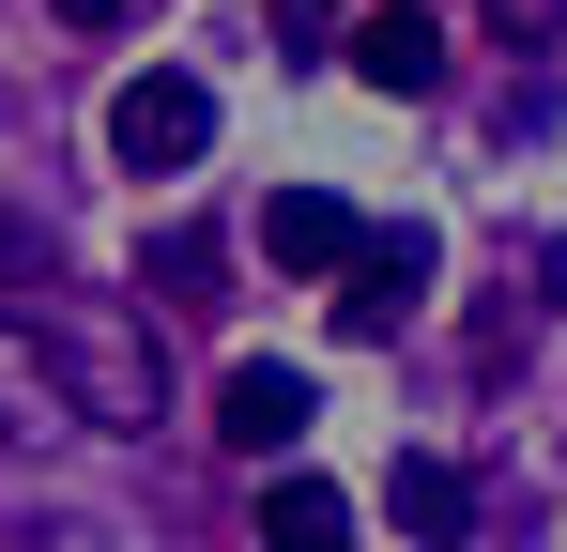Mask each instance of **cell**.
I'll return each mask as SVG.
<instances>
[{
    "label": "cell",
    "mask_w": 567,
    "mask_h": 552,
    "mask_svg": "<svg viewBox=\"0 0 567 552\" xmlns=\"http://www.w3.org/2000/svg\"><path fill=\"white\" fill-rule=\"evenodd\" d=\"M537 292H553V307H567V231H553V246H537Z\"/></svg>",
    "instance_id": "obj_13"
},
{
    "label": "cell",
    "mask_w": 567,
    "mask_h": 552,
    "mask_svg": "<svg viewBox=\"0 0 567 552\" xmlns=\"http://www.w3.org/2000/svg\"><path fill=\"white\" fill-rule=\"evenodd\" d=\"M307 430H322V384H307L291 354H246L230 384H215V446H246L261 476H277V460L307 446Z\"/></svg>",
    "instance_id": "obj_3"
},
{
    "label": "cell",
    "mask_w": 567,
    "mask_h": 552,
    "mask_svg": "<svg viewBox=\"0 0 567 552\" xmlns=\"http://www.w3.org/2000/svg\"><path fill=\"white\" fill-rule=\"evenodd\" d=\"M47 354H62V399H78V415H107V430H154V415H169V368H154V338H138V323H62Z\"/></svg>",
    "instance_id": "obj_2"
},
{
    "label": "cell",
    "mask_w": 567,
    "mask_h": 552,
    "mask_svg": "<svg viewBox=\"0 0 567 552\" xmlns=\"http://www.w3.org/2000/svg\"><path fill=\"white\" fill-rule=\"evenodd\" d=\"M353 78H369V92H399V108H430V92H445V31H430L414 0H383L369 31H353Z\"/></svg>",
    "instance_id": "obj_8"
},
{
    "label": "cell",
    "mask_w": 567,
    "mask_h": 552,
    "mask_svg": "<svg viewBox=\"0 0 567 552\" xmlns=\"http://www.w3.org/2000/svg\"><path fill=\"white\" fill-rule=\"evenodd\" d=\"M430 276H445V246H430V215H399V231H369V246H353V276H338V338H399V323L430 307Z\"/></svg>",
    "instance_id": "obj_4"
},
{
    "label": "cell",
    "mask_w": 567,
    "mask_h": 552,
    "mask_svg": "<svg viewBox=\"0 0 567 552\" xmlns=\"http://www.w3.org/2000/svg\"><path fill=\"white\" fill-rule=\"evenodd\" d=\"M47 16H62V31H123L138 0H47Z\"/></svg>",
    "instance_id": "obj_11"
},
{
    "label": "cell",
    "mask_w": 567,
    "mask_h": 552,
    "mask_svg": "<svg viewBox=\"0 0 567 552\" xmlns=\"http://www.w3.org/2000/svg\"><path fill=\"white\" fill-rule=\"evenodd\" d=\"M261 552H353V507H338L307 460H277V476H261Z\"/></svg>",
    "instance_id": "obj_9"
},
{
    "label": "cell",
    "mask_w": 567,
    "mask_h": 552,
    "mask_svg": "<svg viewBox=\"0 0 567 552\" xmlns=\"http://www.w3.org/2000/svg\"><path fill=\"white\" fill-rule=\"evenodd\" d=\"M78 430V399H62V354L31 338V323H0V446H62Z\"/></svg>",
    "instance_id": "obj_7"
},
{
    "label": "cell",
    "mask_w": 567,
    "mask_h": 552,
    "mask_svg": "<svg viewBox=\"0 0 567 552\" xmlns=\"http://www.w3.org/2000/svg\"><path fill=\"white\" fill-rule=\"evenodd\" d=\"M138 292H154V323H185V307H215V246H199V231H169V246L138 262Z\"/></svg>",
    "instance_id": "obj_10"
},
{
    "label": "cell",
    "mask_w": 567,
    "mask_h": 552,
    "mask_svg": "<svg viewBox=\"0 0 567 552\" xmlns=\"http://www.w3.org/2000/svg\"><path fill=\"white\" fill-rule=\"evenodd\" d=\"M491 16H506V31H567V0H491Z\"/></svg>",
    "instance_id": "obj_12"
},
{
    "label": "cell",
    "mask_w": 567,
    "mask_h": 552,
    "mask_svg": "<svg viewBox=\"0 0 567 552\" xmlns=\"http://www.w3.org/2000/svg\"><path fill=\"white\" fill-rule=\"evenodd\" d=\"M383 522H399V552H475V476L430 460V446H399L383 460Z\"/></svg>",
    "instance_id": "obj_6"
},
{
    "label": "cell",
    "mask_w": 567,
    "mask_h": 552,
    "mask_svg": "<svg viewBox=\"0 0 567 552\" xmlns=\"http://www.w3.org/2000/svg\"><path fill=\"white\" fill-rule=\"evenodd\" d=\"M107 154H123L138 184L199 170V154H215V92H199L185 62H154V78H123V92H107Z\"/></svg>",
    "instance_id": "obj_1"
},
{
    "label": "cell",
    "mask_w": 567,
    "mask_h": 552,
    "mask_svg": "<svg viewBox=\"0 0 567 552\" xmlns=\"http://www.w3.org/2000/svg\"><path fill=\"white\" fill-rule=\"evenodd\" d=\"M353 246H369V215H353L338 184H277V200H261V262L307 276V292H338V276H353Z\"/></svg>",
    "instance_id": "obj_5"
}]
</instances>
